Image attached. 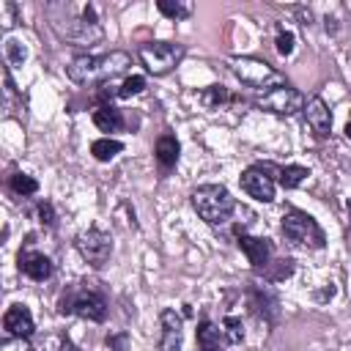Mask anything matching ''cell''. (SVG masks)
<instances>
[{
	"label": "cell",
	"instance_id": "6da1fadb",
	"mask_svg": "<svg viewBox=\"0 0 351 351\" xmlns=\"http://www.w3.org/2000/svg\"><path fill=\"white\" fill-rule=\"evenodd\" d=\"M47 14H49L52 30L74 47H93L104 38V30L96 22L93 5H85L77 11L71 3H52L47 5Z\"/></svg>",
	"mask_w": 351,
	"mask_h": 351
},
{
	"label": "cell",
	"instance_id": "7a4b0ae2",
	"mask_svg": "<svg viewBox=\"0 0 351 351\" xmlns=\"http://www.w3.org/2000/svg\"><path fill=\"white\" fill-rule=\"evenodd\" d=\"M132 66V58L126 52H107V55H82L74 58L66 66V74L77 85H90V82H107L118 74H123Z\"/></svg>",
	"mask_w": 351,
	"mask_h": 351
},
{
	"label": "cell",
	"instance_id": "3957f363",
	"mask_svg": "<svg viewBox=\"0 0 351 351\" xmlns=\"http://www.w3.org/2000/svg\"><path fill=\"white\" fill-rule=\"evenodd\" d=\"M192 208L203 222L225 225L236 211V200L222 184H203L192 192Z\"/></svg>",
	"mask_w": 351,
	"mask_h": 351
},
{
	"label": "cell",
	"instance_id": "277c9868",
	"mask_svg": "<svg viewBox=\"0 0 351 351\" xmlns=\"http://www.w3.org/2000/svg\"><path fill=\"white\" fill-rule=\"evenodd\" d=\"M58 310H60L63 315H80V318L96 321V324L107 318V302H104V296H101L96 288H90L88 282L71 285V288L60 296Z\"/></svg>",
	"mask_w": 351,
	"mask_h": 351
},
{
	"label": "cell",
	"instance_id": "5b68a950",
	"mask_svg": "<svg viewBox=\"0 0 351 351\" xmlns=\"http://www.w3.org/2000/svg\"><path fill=\"white\" fill-rule=\"evenodd\" d=\"M282 233H285V239L288 241H293V244H302V247H310V250H321L324 247V230H321V225L310 217V214H304V211H288L285 217H282Z\"/></svg>",
	"mask_w": 351,
	"mask_h": 351
},
{
	"label": "cell",
	"instance_id": "8992f818",
	"mask_svg": "<svg viewBox=\"0 0 351 351\" xmlns=\"http://www.w3.org/2000/svg\"><path fill=\"white\" fill-rule=\"evenodd\" d=\"M140 60L143 66L154 74V77H162L167 71H173L181 58H184V47L181 44H170V41H148L140 47Z\"/></svg>",
	"mask_w": 351,
	"mask_h": 351
},
{
	"label": "cell",
	"instance_id": "52a82bcc",
	"mask_svg": "<svg viewBox=\"0 0 351 351\" xmlns=\"http://www.w3.org/2000/svg\"><path fill=\"white\" fill-rule=\"evenodd\" d=\"M228 66L250 88H277L280 85L277 69H271L266 60H258V58H230Z\"/></svg>",
	"mask_w": 351,
	"mask_h": 351
},
{
	"label": "cell",
	"instance_id": "ba28073f",
	"mask_svg": "<svg viewBox=\"0 0 351 351\" xmlns=\"http://www.w3.org/2000/svg\"><path fill=\"white\" fill-rule=\"evenodd\" d=\"M77 252L82 255V261H88L93 269H101L112 252V236L99 230V228H90V230H82L77 239Z\"/></svg>",
	"mask_w": 351,
	"mask_h": 351
},
{
	"label": "cell",
	"instance_id": "9c48e42d",
	"mask_svg": "<svg viewBox=\"0 0 351 351\" xmlns=\"http://www.w3.org/2000/svg\"><path fill=\"white\" fill-rule=\"evenodd\" d=\"M304 104H307V99L296 88H288V85H277V88L266 90L258 99V107L261 110H269L274 115H293V112L304 110Z\"/></svg>",
	"mask_w": 351,
	"mask_h": 351
},
{
	"label": "cell",
	"instance_id": "30bf717a",
	"mask_svg": "<svg viewBox=\"0 0 351 351\" xmlns=\"http://www.w3.org/2000/svg\"><path fill=\"white\" fill-rule=\"evenodd\" d=\"M241 189H244L250 197L261 200V203H271V200H274V181H271L266 165L247 167V170L241 173Z\"/></svg>",
	"mask_w": 351,
	"mask_h": 351
},
{
	"label": "cell",
	"instance_id": "8fae6325",
	"mask_svg": "<svg viewBox=\"0 0 351 351\" xmlns=\"http://www.w3.org/2000/svg\"><path fill=\"white\" fill-rule=\"evenodd\" d=\"M162 335H159V351H181L184 346V321L176 310H162L159 315Z\"/></svg>",
	"mask_w": 351,
	"mask_h": 351
},
{
	"label": "cell",
	"instance_id": "7c38bea8",
	"mask_svg": "<svg viewBox=\"0 0 351 351\" xmlns=\"http://www.w3.org/2000/svg\"><path fill=\"white\" fill-rule=\"evenodd\" d=\"M304 121H307V126L318 134V137H326L329 134V129H332V112H329V107L324 104V99L321 96H313V99H307V104H304Z\"/></svg>",
	"mask_w": 351,
	"mask_h": 351
},
{
	"label": "cell",
	"instance_id": "4fadbf2b",
	"mask_svg": "<svg viewBox=\"0 0 351 351\" xmlns=\"http://www.w3.org/2000/svg\"><path fill=\"white\" fill-rule=\"evenodd\" d=\"M3 329H5L8 335H14V337H30L33 329H36L30 310H27L25 304H11V307L5 310V315H3Z\"/></svg>",
	"mask_w": 351,
	"mask_h": 351
},
{
	"label": "cell",
	"instance_id": "5bb4252c",
	"mask_svg": "<svg viewBox=\"0 0 351 351\" xmlns=\"http://www.w3.org/2000/svg\"><path fill=\"white\" fill-rule=\"evenodd\" d=\"M239 247H241V252L247 255V261L255 269H266L269 266V258H271V241L269 239H258V236L241 233L239 236Z\"/></svg>",
	"mask_w": 351,
	"mask_h": 351
},
{
	"label": "cell",
	"instance_id": "9a60e30c",
	"mask_svg": "<svg viewBox=\"0 0 351 351\" xmlns=\"http://www.w3.org/2000/svg\"><path fill=\"white\" fill-rule=\"evenodd\" d=\"M52 269L55 266H52V261L44 252H25V255H19V271L27 274L36 282H44L47 277H52Z\"/></svg>",
	"mask_w": 351,
	"mask_h": 351
},
{
	"label": "cell",
	"instance_id": "2e32d148",
	"mask_svg": "<svg viewBox=\"0 0 351 351\" xmlns=\"http://www.w3.org/2000/svg\"><path fill=\"white\" fill-rule=\"evenodd\" d=\"M197 346H200V351H222L228 346V340H225V332L214 321L203 318L197 324Z\"/></svg>",
	"mask_w": 351,
	"mask_h": 351
},
{
	"label": "cell",
	"instance_id": "e0dca14e",
	"mask_svg": "<svg viewBox=\"0 0 351 351\" xmlns=\"http://www.w3.org/2000/svg\"><path fill=\"white\" fill-rule=\"evenodd\" d=\"M178 151H181V145H178L176 134H170V132H165V134L156 140V145H154V154H156V162H159L162 170H173V167H176Z\"/></svg>",
	"mask_w": 351,
	"mask_h": 351
},
{
	"label": "cell",
	"instance_id": "ac0fdd59",
	"mask_svg": "<svg viewBox=\"0 0 351 351\" xmlns=\"http://www.w3.org/2000/svg\"><path fill=\"white\" fill-rule=\"evenodd\" d=\"M93 123L101 129V132H118L123 126V115L121 110H115L112 104H101L93 110Z\"/></svg>",
	"mask_w": 351,
	"mask_h": 351
},
{
	"label": "cell",
	"instance_id": "d6986e66",
	"mask_svg": "<svg viewBox=\"0 0 351 351\" xmlns=\"http://www.w3.org/2000/svg\"><path fill=\"white\" fill-rule=\"evenodd\" d=\"M123 151V143L121 140H112V137H99L90 143V154L99 159V162H110L112 156H118Z\"/></svg>",
	"mask_w": 351,
	"mask_h": 351
},
{
	"label": "cell",
	"instance_id": "ffe728a7",
	"mask_svg": "<svg viewBox=\"0 0 351 351\" xmlns=\"http://www.w3.org/2000/svg\"><path fill=\"white\" fill-rule=\"evenodd\" d=\"M277 176H280V184H282L285 189H296L299 184L307 181L310 170H307V167H299V165H288V167H280Z\"/></svg>",
	"mask_w": 351,
	"mask_h": 351
},
{
	"label": "cell",
	"instance_id": "44dd1931",
	"mask_svg": "<svg viewBox=\"0 0 351 351\" xmlns=\"http://www.w3.org/2000/svg\"><path fill=\"white\" fill-rule=\"evenodd\" d=\"M230 99H233V96L228 93L225 85H211V88H206V90L200 93V104L208 107V110H217L219 104H225V101H230Z\"/></svg>",
	"mask_w": 351,
	"mask_h": 351
},
{
	"label": "cell",
	"instance_id": "7402d4cb",
	"mask_svg": "<svg viewBox=\"0 0 351 351\" xmlns=\"http://www.w3.org/2000/svg\"><path fill=\"white\" fill-rule=\"evenodd\" d=\"M8 186H11V192H16V195H22V197L38 192V181H36L33 176H27V173H14V176L8 178Z\"/></svg>",
	"mask_w": 351,
	"mask_h": 351
},
{
	"label": "cell",
	"instance_id": "603a6c76",
	"mask_svg": "<svg viewBox=\"0 0 351 351\" xmlns=\"http://www.w3.org/2000/svg\"><path fill=\"white\" fill-rule=\"evenodd\" d=\"M156 8H159L167 19H186L195 5H192V3H178V0H159Z\"/></svg>",
	"mask_w": 351,
	"mask_h": 351
},
{
	"label": "cell",
	"instance_id": "cb8c5ba5",
	"mask_svg": "<svg viewBox=\"0 0 351 351\" xmlns=\"http://www.w3.org/2000/svg\"><path fill=\"white\" fill-rule=\"evenodd\" d=\"M222 332H225L228 346H239V343L244 340V324H241V318L228 315V318L222 321Z\"/></svg>",
	"mask_w": 351,
	"mask_h": 351
},
{
	"label": "cell",
	"instance_id": "d4e9b609",
	"mask_svg": "<svg viewBox=\"0 0 351 351\" xmlns=\"http://www.w3.org/2000/svg\"><path fill=\"white\" fill-rule=\"evenodd\" d=\"M143 90H145V77L132 74V77H126V80L118 85V99H129V96H137V93H143Z\"/></svg>",
	"mask_w": 351,
	"mask_h": 351
},
{
	"label": "cell",
	"instance_id": "484cf974",
	"mask_svg": "<svg viewBox=\"0 0 351 351\" xmlns=\"http://www.w3.org/2000/svg\"><path fill=\"white\" fill-rule=\"evenodd\" d=\"M5 60H8V66H22V63L27 60L25 44L16 41V38H8V41H5Z\"/></svg>",
	"mask_w": 351,
	"mask_h": 351
},
{
	"label": "cell",
	"instance_id": "4316f807",
	"mask_svg": "<svg viewBox=\"0 0 351 351\" xmlns=\"http://www.w3.org/2000/svg\"><path fill=\"white\" fill-rule=\"evenodd\" d=\"M277 52L280 55H291L293 52V33L291 30H277Z\"/></svg>",
	"mask_w": 351,
	"mask_h": 351
},
{
	"label": "cell",
	"instance_id": "83f0119b",
	"mask_svg": "<svg viewBox=\"0 0 351 351\" xmlns=\"http://www.w3.org/2000/svg\"><path fill=\"white\" fill-rule=\"evenodd\" d=\"M0 351H33V346L27 343V337H14V340H5Z\"/></svg>",
	"mask_w": 351,
	"mask_h": 351
},
{
	"label": "cell",
	"instance_id": "f1b7e54d",
	"mask_svg": "<svg viewBox=\"0 0 351 351\" xmlns=\"http://www.w3.org/2000/svg\"><path fill=\"white\" fill-rule=\"evenodd\" d=\"M38 217H41V222H44V225H49V228H52V225H55L52 203H41V206H38Z\"/></svg>",
	"mask_w": 351,
	"mask_h": 351
},
{
	"label": "cell",
	"instance_id": "f546056e",
	"mask_svg": "<svg viewBox=\"0 0 351 351\" xmlns=\"http://www.w3.org/2000/svg\"><path fill=\"white\" fill-rule=\"evenodd\" d=\"M107 346H110L112 351H123V346H126V335L121 332V335H112V337H107Z\"/></svg>",
	"mask_w": 351,
	"mask_h": 351
},
{
	"label": "cell",
	"instance_id": "4dcf8cb0",
	"mask_svg": "<svg viewBox=\"0 0 351 351\" xmlns=\"http://www.w3.org/2000/svg\"><path fill=\"white\" fill-rule=\"evenodd\" d=\"M63 351H77V348H74V346H71L69 340H63Z\"/></svg>",
	"mask_w": 351,
	"mask_h": 351
},
{
	"label": "cell",
	"instance_id": "1f68e13d",
	"mask_svg": "<svg viewBox=\"0 0 351 351\" xmlns=\"http://www.w3.org/2000/svg\"><path fill=\"white\" fill-rule=\"evenodd\" d=\"M346 137H348V140H351V121H348V123H346Z\"/></svg>",
	"mask_w": 351,
	"mask_h": 351
}]
</instances>
